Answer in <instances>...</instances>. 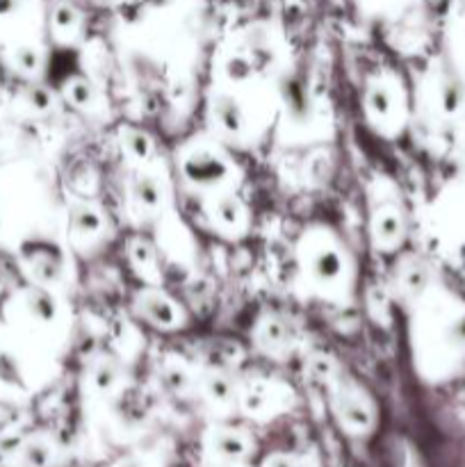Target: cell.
Returning <instances> with one entry per match:
<instances>
[{
    "label": "cell",
    "instance_id": "obj_1",
    "mask_svg": "<svg viewBox=\"0 0 465 467\" xmlns=\"http://www.w3.org/2000/svg\"><path fill=\"white\" fill-rule=\"evenodd\" d=\"M336 413L340 422L345 424L349 431L363 433L372 429L374 424V410L358 392L340 390L336 397Z\"/></svg>",
    "mask_w": 465,
    "mask_h": 467
},
{
    "label": "cell",
    "instance_id": "obj_2",
    "mask_svg": "<svg viewBox=\"0 0 465 467\" xmlns=\"http://www.w3.org/2000/svg\"><path fill=\"white\" fill-rule=\"evenodd\" d=\"M182 171L196 185H214V182L226 178L228 164L219 155L208 153V150H199V153L190 155L182 162Z\"/></svg>",
    "mask_w": 465,
    "mask_h": 467
},
{
    "label": "cell",
    "instance_id": "obj_3",
    "mask_svg": "<svg viewBox=\"0 0 465 467\" xmlns=\"http://www.w3.org/2000/svg\"><path fill=\"white\" fill-rule=\"evenodd\" d=\"M208 450L219 463H237L249 454V441L242 436L240 431H228V429H219L212 431L208 438Z\"/></svg>",
    "mask_w": 465,
    "mask_h": 467
},
{
    "label": "cell",
    "instance_id": "obj_4",
    "mask_svg": "<svg viewBox=\"0 0 465 467\" xmlns=\"http://www.w3.org/2000/svg\"><path fill=\"white\" fill-rule=\"evenodd\" d=\"M140 310L153 327L160 328H173L178 324V310L167 296L162 295H146L141 296Z\"/></svg>",
    "mask_w": 465,
    "mask_h": 467
},
{
    "label": "cell",
    "instance_id": "obj_5",
    "mask_svg": "<svg viewBox=\"0 0 465 467\" xmlns=\"http://www.w3.org/2000/svg\"><path fill=\"white\" fill-rule=\"evenodd\" d=\"M55 459V450L50 441L35 436L23 442L16 451V467H50Z\"/></svg>",
    "mask_w": 465,
    "mask_h": 467
},
{
    "label": "cell",
    "instance_id": "obj_6",
    "mask_svg": "<svg viewBox=\"0 0 465 467\" xmlns=\"http://www.w3.org/2000/svg\"><path fill=\"white\" fill-rule=\"evenodd\" d=\"M214 119L231 135H240L242 128H244V114H242L240 103L232 96L219 94L214 99Z\"/></svg>",
    "mask_w": 465,
    "mask_h": 467
},
{
    "label": "cell",
    "instance_id": "obj_7",
    "mask_svg": "<svg viewBox=\"0 0 465 467\" xmlns=\"http://www.w3.org/2000/svg\"><path fill=\"white\" fill-rule=\"evenodd\" d=\"M26 308L35 322L50 324L57 317V301L46 290H30L26 295Z\"/></svg>",
    "mask_w": 465,
    "mask_h": 467
},
{
    "label": "cell",
    "instance_id": "obj_8",
    "mask_svg": "<svg viewBox=\"0 0 465 467\" xmlns=\"http://www.w3.org/2000/svg\"><path fill=\"white\" fill-rule=\"evenodd\" d=\"M132 196H135V201L141 208L153 210L162 203V187H160V182L155 181L153 176L140 173V176H135V181H132Z\"/></svg>",
    "mask_w": 465,
    "mask_h": 467
},
{
    "label": "cell",
    "instance_id": "obj_9",
    "mask_svg": "<svg viewBox=\"0 0 465 467\" xmlns=\"http://www.w3.org/2000/svg\"><path fill=\"white\" fill-rule=\"evenodd\" d=\"M260 342L272 347V349H281V347H287L294 342V328L285 319H269L260 328Z\"/></svg>",
    "mask_w": 465,
    "mask_h": 467
},
{
    "label": "cell",
    "instance_id": "obj_10",
    "mask_svg": "<svg viewBox=\"0 0 465 467\" xmlns=\"http://www.w3.org/2000/svg\"><path fill=\"white\" fill-rule=\"evenodd\" d=\"M71 228L76 233H80V235H94V233H98L103 228V217L91 205L78 203L71 210Z\"/></svg>",
    "mask_w": 465,
    "mask_h": 467
},
{
    "label": "cell",
    "instance_id": "obj_11",
    "mask_svg": "<svg viewBox=\"0 0 465 467\" xmlns=\"http://www.w3.org/2000/svg\"><path fill=\"white\" fill-rule=\"evenodd\" d=\"M78 9L68 3H59L57 7L53 9V16H50V23H53V30L59 39H71L78 32Z\"/></svg>",
    "mask_w": 465,
    "mask_h": 467
},
{
    "label": "cell",
    "instance_id": "obj_12",
    "mask_svg": "<svg viewBox=\"0 0 465 467\" xmlns=\"http://www.w3.org/2000/svg\"><path fill=\"white\" fill-rule=\"evenodd\" d=\"M374 231H377V240L381 242V244H395L401 237V231H404L399 213L388 210V213L378 214L377 223H374Z\"/></svg>",
    "mask_w": 465,
    "mask_h": 467
},
{
    "label": "cell",
    "instance_id": "obj_13",
    "mask_svg": "<svg viewBox=\"0 0 465 467\" xmlns=\"http://www.w3.org/2000/svg\"><path fill=\"white\" fill-rule=\"evenodd\" d=\"M313 272L319 281H336L342 272V258L331 249L322 251V254L315 255Z\"/></svg>",
    "mask_w": 465,
    "mask_h": 467
},
{
    "label": "cell",
    "instance_id": "obj_14",
    "mask_svg": "<svg viewBox=\"0 0 465 467\" xmlns=\"http://www.w3.org/2000/svg\"><path fill=\"white\" fill-rule=\"evenodd\" d=\"M117 381H119V368L117 363L109 358L100 360V363L94 368V372H91V383H94V388L98 392H109L114 386H117Z\"/></svg>",
    "mask_w": 465,
    "mask_h": 467
},
{
    "label": "cell",
    "instance_id": "obj_15",
    "mask_svg": "<svg viewBox=\"0 0 465 467\" xmlns=\"http://www.w3.org/2000/svg\"><path fill=\"white\" fill-rule=\"evenodd\" d=\"M12 62L14 67L18 68V71L23 73H36L41 67V53L39 48H35V46L30 44H23V46H16L12 53Z\"/></svg>",
    "mask_w": 465,
    "mask_h": 467
},
{
    "label": "cell",
    "instance_id": "obj_16",
    "mask_svg": "<svg viewBox=\"0 0 465 467\" xmlns=\"http://www.w3.org/2000/svg\"><path fill=\"white\" fill-rule=\"evenodd\" d=\"M121 141L126 146L128 155H132L135 160H149L150 150H153L149 135H144L141 130H126L121 135Z\"/></svg>",
    "mask_w": 465,
    "mask_h": 467
},
{
    "label": "cell",
    "instance_id": "obj_17",
    "mask_svg": "<svg viewBox=\"0 0 465 467\" xmlns=\"http://www.w3.org/2000/svg\"><path fill=\"white\" fill-rule=\"evenodd\" d=\"M367 109L377 119H386L392 109V94L383 85H374L367 94Z\"/></svg>",
    "mask_w": 465,
    "mask_h": 467
},
{
    "label": "cell",
    "instance_id": "obj_18",
    "mask_svg": "<svg viewBox=\"0 0 465 467\" xmlns=\"http://www.w3.org/2000/svg\"><path fill=\"white\" fill-rule=\"evenodd\" d=\"M205 392H208L210 400L217 401V404H228V401L232 400V395H235V388H232L231 379L228 377L212 374V377L205 381Z\"/></svg>",
    "mask_w": 465,
    "mask_h": 467
},
{
    "label": "cell",
    "instance_id": "obj_19",
    "mask_svg": "<svg viewBox=\"0 0 465 467\" xmlns=\"http://www.w3.org/2000/svg\"><path fill=\"white\" fill-rule=\"evenodd\" d=\"M32 269H35V274L39 281L53 283V281H57L59 274H62V263H59V260H55L50 254H44V255H36L35 263H32Z\"/></svg>",
    "mask_w": 465,
    "mask_h": 467
},
{
    "label": "cell",
    "instance_id": "obj_20",
    "mask_svg": "<svg viewBox=\"0 0 465 467\" xmlns=\"http://www.w3.org/2000/svg\"><path fill=\"white\" fill-rule=\"evenodd\" d=\"M67 99L78 108H87L94 100V87L85 80V78H76L67 85Z\"/></svg>",
    "mask_w": 465,
    "mask_h": 467
},
{
    "label": "cell",
    "instance_id": "obj_21",
    "mask_svg": "<svg viewBox=\"0 0 465 467\" xmlns=\"http://www.w3.org/2000/svg\"><path fill=\"white\" fill-rule=\"evenodd\" d=\"M0 381L9 388H21L23 386V374L18 368L16 358H12L9 354L0 351Z\"/></svg>",
    "mask_w": 465,
    "mask_h": 467
},
{
    "label": "cell",
    "instance_id": "obj_22",
    "mask_svg": "<svg viewBox=\"0 0 465 467\" xmlns=\"http://www.w3.org/2000/svg\"><path fill=\"white\" fill-rule=\"evenodd\" d=\"M217 217L219 222L226 223V226H237L242 219L240 201L232 199V196H223V199L217 203Z\"/></svg>",
    "mask_w": 465,
    "mask_h": 467
},
{
    "label": "cell",
    "instance_id": "obj_23",
    "mask_svg": "<svg viewBox=\"0 0 465 467\" xmlns=\"http://www.w3.org/2000/svg\"><path fill=\"white\" fill-rule=\"evenodd\" d=\"M226 76L232 82H244L253 76V64L244 57V55H232L226 64Z\"/></svg>",
    "mask_w": 465,
    "mask_h": 467
},
{
    "label": "cell",
    "instance_id": "obj_24",
    "mask_svg": "<svg viewBox=\"0 0 465 467\" xmlns=\"http://www.w3.org/2000/svg\"><path fill=\"white\" fill-rule=\"evenodd\" d=\"M130 251H132V263H135V267L140 269V272L144 274L153 272V251H150V246L146 244V242L137 240Z\"/></svg>",
    "mask_w": 465,
    "mask_h": 467
},
{
    "label": "cell",
    "instance_id": "obj_25",
    "mask_svg": "<svg viewBox=\"0 0 465 467\" xmlns=\"http://www.w3.org/2000/svg\"><path fill=\"white\" fill-rule=\"evenodd\" d=\"M187 383L190 381H187V374L182 372V369L169 368L162 372V386L167 388L169 392H173V395H181L187 388Z\"/></svg>",
    "mask_w": 465,
    "mask_h": 467
},
{
    "label": "cell",
    "instance_id": "obj_26",
    "mask_svg": "<svg viewBox=\"0 0 465 467\" xmlns=\"http://www.w3.org/2000/svg\"><path fill=\"white\" fill-rule=\"evenodd\" d=\"M406 290L410 292H422L427 285V269L424 267H410L406 274Z\"/></svg>",
    "mask_w": 465,
    "mask_h": 467
},
{
    "label": "cell",
    "instance_id": "obj_27",
    "mask_svg": "<svg viewBox=\"0 0 465 467\" xmlns=\"http://www.w3.org/2000/svg\"><path fill=\"white\" fill-rule=\"evenodd\" d=\"M27 100H30L32 108L41 109V112L53 105V99H50L48 89H44V87H32V89L27 91Z\"/></svg>",
    "mask_w": 465,
    "mask_h": 467
},
{
    "label": "cell",
    "instance_id": "obj_28",
    "mask_svg": "<svg viewBox=\"0 0 465 467\" xmlns=\"http://www.w3.org/2000/svg\"><path fill=\"white\" fill-rule=\"evenodd\" d=\"M23 0H0V18H9L14 14H18Z\"/></svg>",
    "mask_w": 465,
    "mask_h": 467
},
{
    "label": "cell",
    "instance_id": "obj_29",
    "mask_svg": "<svg viewBox=\"0 0 465 467\" xmlns=\"http://www.w3.org/2000/svg\"><path fill=\"white\" fill-rule=\"evenodd\" d=\"M264 467H296V465H294V461L285 459V456H274V459L267 461V465Z\"/></svg>",
    "mask_w": 465,
    "mask_h": 467
},
{
    "label": "cell",
    "instance_id": "obj_30",
    "mask_svg": "<svg viewBox=\"0 0 465 467\" xmlns=\"http://www.w3.org/2000/svg\"><path fill=\"white\" fill-rule=\"evenodd\" d=\"M117 467H146L140 459H123Z\"/></svg>",
    "mask_w": 465,
    "mask_h": 467
},
{
    "label": "cell",
    "instance_id": "obj_31",
    "mask_svg": "<svg viewBox=\"0 0 465 467\" xmlns=\"http://www.w3.org/2000/svg\"><path fill=\"white\" fill-rule=\"evenodd\" d=\"M463 44H465V26H463Z\"/></svg>",
    "mask_w": 465,
    "mask_h": 467
}]
</instances>
